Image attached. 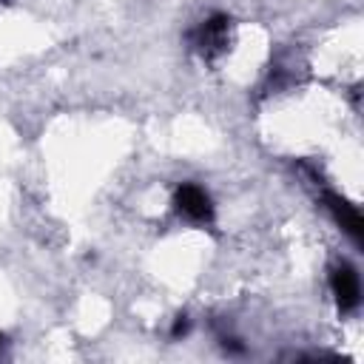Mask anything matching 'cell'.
I'll return each instance as SVG.
<instances>
[{
	"label": "cell",
	"instance_id": "obj_1",
	"mask_svg": "<svg viewBox=\"0 0 364 364\" xmlns=\"http://www.w3.org/2000/svg\"><path fill=\"white\" fill-rule=\"evenodd\" d=\"M173 202H176V210L185 213L193 222H210L213 219V202H210V196L199 185H193V182L179 185Z\"/></svg>",
	"mask_w": 364,
	"mask_h": 364
},
{
	"label": "cell",
	"instance_id": "obj_2",
	"mask_svg": "<svg viewBox=\"0 0 364 364\" xmlns=\"http://www.w3.org/2000/svg\"><path fill=\"white\" fill-rule=\"evenodd\" d=\"M228 17L225 14H210L208 20H202L196 26V31L191 34V43L193 48H199L202 54H216L222 46H225V37H228Z\"/></svg>",
	"mask_w": 364,
	"mask_h": 364
},
{
	"label": "cell",
	"instance_id": "obj_3",
	"mask_svg": "<svg viewBox=\"0 0 364 364\" xmlns=\"http://www.w3.org/2000/svg\"><path fill=\"white\" fill-rule=\"evenodd\" d=\"M330 287H333V296H336L341 310H355L358 307V301H361V282H358V273L350 264H338L333 270Z\"/></svg>",
	"mask_w": 364,
	"mask_h": 364
},
{
	"label": "cell",
	"instance_id": "obj_4",
	"mask_svg": "<svg viewBox=\"0 0 364 364\" xmlns=\"http://www.w3.org/2000/svg\"><path fill=\"white\" fill-rule=\"evenodd\" d=\"M327 208L333 210V216H336V222L355 239V242H361V216H358V210L353 208V205H347L344 199H338V196H327Z\"/></svg>",
	"mask_w": 364,
	"mask_h": 364
},
{
	"label": "cell",
	"instance_id": "obj_5",
	"mask_svg": "<svg viewBox=\"0 0 364 364\" xmlns=\"http://www.w3.org/2000/svg\"><path fill=\"white\" fill-rule=\"evenodd\" d=\"M188 327H191V321H188L185 316H179V318H176V324H173V338L185 336V333H188Z\"/></svg>",
	"mask_w": 364,
	"mask_h": 364
},
{
	"label": "cell",
	"instance_id": "obj_6",
	"mask_svg": "<svg viewBox=\"0 0 364 364\" xmlns=\"http://www.w3.org/2000/svg\"><path fill=\"white\" fill-rule=\"evenodd\" d=\"M0 350H3V336H0Z\"/></svg>",
	"mask_w": 364,
	"mask_h": 364
}]
</instances>
